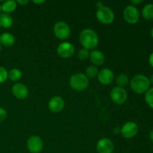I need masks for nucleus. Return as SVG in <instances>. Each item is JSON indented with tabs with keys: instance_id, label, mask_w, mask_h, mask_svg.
<instances>
[{
	"instance_id": "nucleus-1",
	"label": "nucleus",
	"mask_w": 153,
	"mask_h": 153,
	"mask_svg": "<svg viewBox=\"0 0 153 153\" xmlns=\"http://www.w3.org/2000/svg\"><path fill=\"white\" fill-rule=\"evenodd\" d=\"M79 41L83 48L88 50H93L99 43V37L96 31L91 28H85L79 34Z\"/></svg>"
},
{
	"instance_id": "nucleus-2",
	"label": "nucleus",
	"mask_w": 153,
	"mask_h": 153,
	"mask_svg": "<svg viewBox=\"0 0 153 153\" xmlns=\"http://www.w3.org/2000/svg\"><path fill=\"white\" fill-rule=\"evenodd\" d=\"M149 79L144 75H136L130 80V87L137 94H145L150 88Z\"/></svg>"
},
{
	"instance_id": "nucleus-3",
	"label": "nucleus",
	"mask_w": 153,
	"mask_h": 153,
	"mask_svg": "<svg viewBox=\"0 0 153 153\" xmlns=\"http://www.w3.org/2000/svg\"><path fill=\"white\" fill-rule=\"evenodd\" d=\"M70 86L77 91H83L87 89L89 85V79L82 73H76L70 77Z\"/></svg>"
},
{
	"instance_id": "nucleus-4",
	"label": "nucleus",
	"mask_w": 153,
	"mask_h": 153,
	"mask_svg": "<svg viewBox=\"0 0 153 153\" xmlns=\"http://www.w3.org/2000/svg\"><path fill=\"white\" fill-rule=\"evenodd\" d=\"M96 16L99 22L105 25L112 23L114 19V13L112 11L111 9L104 5L97 8Z\"/></svg>"
},
{
	"instance_id": "nucleus-5",
	"label": "nucleus",
	"mask_w": 153,
	"mask_h": 153,
	"mask_svg": "<svg viewBox=\"0 0 153 153\" xmlns=\"http://www.w3.org/2000/svg\"><path fill=\"white\" fill-rule=\"evenodd\" d=\"M53 31L55 37L60 40H65L70 35V27L68 24L63 21L57 22L54 25Z\"/></svg>"
},
{
	"instance_id": "nucleus-6",
	"label": "nucleus",
	"mask_w": 153,
	"mask_h": 153,
	"mask_svg": "<svg viewBox=\"0 0 153 153\" xmlns=\"http://www.w3.org/2000/svg\"><path fill=\"white\" fill-rule=\"evenodd\" d=\"M123 18L128 23L135 24L138 22L140 13L136 6L128 4L123 10Z\"/></svg>"
},
{
	"instance_id": "nucleus-7",
	"label": "nucleus",
	"mask_w": 153,
	"mask_h": 153,
	"mask_svg": "<svg viewBox=\"0 0 153 153\" xmlns=\"http://www.w3.org/2000/svg\"><path fill=\"white\" fill-rule=\"evenodd\" d=\"M110 97L114 103L117 105H122L126 102L128 94H127L126 91L123 88L117 86L111 91Z\"/></svg>"
},
{
	"instance_id": "nucleus-8",
	"label": "nucleus",
	"mask_w": 153,
	"mask_h": 153,
	"mask_svg": "<svg viewBox=\"0 0 153 153\" xmlns=\"http://www.w3.org/2000/svg\"><path fill=\"white\" fill-rule=\"evenodd\" d=\"M27 149L31 153H39L43 148V140L37 135H32L27 140Z\"/></svg>"
},
{
	"instance_id": "nucleus-9",
	"label": "nucleus",
	"mask_w": 153,
	"mask_h": 153,
	"mask_svg": "<svg viewBox=\"0 0 153 153\" xmlns=\"http://www.w3.org/2000/svg\"><path fill=\"white\" fill-rule=\"evenodd\" d=\"M138 132V126L134 122H127L120 128V133L125 138L130 139L134 137Z\"/></svg>"
},
{
	"instance_id": "nucleus-10",
	"label": "nucleus",
	"mask_w": 153,
	"mask_h": 153,
	"mask_svg": "<svg viewBox=\"0 0 153 153\" xmlns=\"http://www.w3.org/2000/svg\"><path fill=\"white\" fill-rule=\"evenodd\" d=\"M57 53L60 57L68 58L71 57L75 52V47L73 44L69 42H63L57 47Z\"/></svg>"
},
{
	"instance_id": "nucleus-11",
	"label": "nucleus",
	"mask_w": 153,
	"mask_h": 153,
	"mask_svg": "<svg viewBox=\"0 0 153 153\" xmlns=\"http://www.w3.org/2000/svg\"><path fill=\"white\" fill-rule=\"evenodd\" d=\"M114 149L113 141L108 137H103L98 140L97 150L99 153H112Z\"/></svg>"
},
{
	"instance_id": "nucleus-12",
	"label": "nucleus",
	"mask_w": 153,
	"mask_h": 153,
	"mask_svg": "<svg viewBox=\"0 0 153 153\" xmlns=\"http://www.w3.org/2000/svg\"><path fill=\"white\" fill-rule=\"evenodd\" d=\"M114 75L113 71L108 68L102 69L100 71H99L97 79L100 82V84L103 85H108L113 82Z\"/></svg>"
},
{
	"instance_id": "nucleus-13",
	"label": "nucleus",
	"mask_w": 153,
	"mask_h": 153,
	"mask_svg": "<svg viewBox=\"0 0 153 153\" xmlns=\"http://www.w3.org/2000/svg\"><path fill=\"white\" fill-rule=\"evenodd\" d=\"M49 111L53 113H58L61 111L64 108V100L59 96H55L50 99L48 103Z\"/></svg>"
},
{
	"instance_id": "nucleus-14",
	"label": "nucleus",
	"mask_w": 153,
	"mask_h": 153,
	"mask_svg": "<svg viewBox=\"0 0 153 153\" xmlns=\"http://www.w3.org/2000/svg\"><path fill=\"white\" fill-rule=\"evenodd\" d=\"M12 94L19 100H24L28 96V89L24 84L16 83L12 87Z\"/></svg>"
},
{
	"instance_id": "nucleus-15",
	"label": "nucleus",
	"mask_w": 153,
	"mask_h": 153,
	"mask_svg": "<svg viewBox=\"0 0 153 153\" xmlns=\"http://www.w3.org/2000/svg\"><path fill=\"white\" fill-rule=\"evenodd\" d=\"M89 58L91 59V62L93 63V64L96 67L102 65L105 62L104 54L100 50H96V49L93 50L90 53Z\"/></svg>"
},
{
	"instance_id": "nucleus-16",
	"label": "nucleus",
	"mask_w": 153,
	"mask_h": 153,
	"mask_svg": "<svg viewBox=\"0 0 153 153\" xmlns=\"http://www.w3.org/2000/svg\"><path fill=\"white\" fill-rule=\"evenodd\" d=\"M15 43V37L12 34L4 32L0 35V43L6 47L12 46Z\"/></svg>"
},
{
	"instance_id": "nucleus-17",
	"label": "nucleus",
	"mask_w": 153,
	"mask_h": 153,
	"mask_svg": "<svg viewBox=\"0 0 153 153\" xmlns=\"http://www.w3.org/2000/svg\"><path fill=\"white\" fill-rule=\"evenodd\" d=\"M17 7L16 1L13 0H7V1H4L2 4H1V8L4 13H9L11 12L14 11Z\"/></svg>"
},
{
	"instance_id": "nucleus-18",
	"label": "nucleus",
	"mask_w": 153,
	"mask_h": 153,
	"mask_svg": "<svg viewBox=\"0 0 153 153\" xmlns=\"http://www.w3.org/2000/svg\"><path fill=\"white\" fill-rule=\"evenodd\" d=\"M13 20L8 13H3L0 14V24L4 28H8L13 25Z\"/></svg>"
},
{
	"instance_id": "nucleus-19",
	"label": "nucleus",
	"mask_w": 153,
	"mask_h": 153,
	"mask_svg": "<svg viewBox=\"0 0 153 153\" xmlns=\"http://www.w3.org/2000/svg\"><path fill=\"white\" fill-rule=\"evenodd\" d=\"M142 16L145 19H153V4L152 3H149L143 6L142 8Z\"/></svg>"
},
{
	"instance_id": "nucleus-20",
	"label": "nucleus",
	"mask_w": 153,
	"mask_h": 153,
	"mask_svg": "<svg viewBox=\"0 0 153 153\" xmlns=\"http://www.w3.org/2000/svg\"><path fill=\"white\" fill-rule=\"evenodd\" d=\"M22 77V72L19 69L13 68L8 72L7 79H10L12 82H17Z\"/></svg>"
},
{
	"instance_id": "nucleus-21",
	"label": "nucleus",
	"mask_w": 153,
	"mask_h": 153,
	"mask_svg": "<svg viewBox=\"0 0 153 153\" xmlns=\"http://www.w3.org/2000/svg\"><path fill=\"white\" fill-rule=\"evenodd\" d=\"M128 82H129V79H128V76L127 75L122 73V74H120L117 76L116 84L118 87L123 88L128 85Z\"/></svg>"
},
{
	"instance_id": "nucleus-22",
	"label": "nucleus",
	"mask_w": 153,
	"mask_h": 153,
	"mask_svg": "<svg viewBox=\"0 0 153 153\" xmlns=\"http://www.w3.org/2000/svg\"><path fill=\"white\" fill-rule=\"evenodd\" d=\"M99 73V70L97 68V67L94 65H91L88 66L86 68V70H85V76L89 79H93V78L96 77V76H98Z\"/></svg>"
},
{
	"instance_id": "nucleus-23",
	"label": "nucleus",
	"mask_w": 153,
	"mask_h": 153,
	"mask_svg": "<svg viewBox=\"0 0 153 153\" xmlns=\"http://www.w3.org/2000/svg\"><path fill=\"white\" fill-rule=\"evenodd\" d=\"M144 99L146 104L153 109V87L149 88V89L145 93Z\"/></svg>"
},
{
	"instance_id": "nucleus-24",
	"label": "nucleus",
	"mask_w": 153,
	"mask_h": 153,
	"mask_svg": "<svg viewBox=\"0 0 153 153\" xmlns=\"http://www.w3.org/2000/svg\"><path fill=\"white\" fill-rule=\"evenodd\" d=\"M77 56L79 58V59L81 60V61H85L90 56L89 51L88 49H85V48H82V49L79 50V52L77 53Z\"/></svg>"
},
{
	"instance_id": "nucleus-25",
	"label": "nucleus",
	"mask_w": 153,
	"mask_h": 153,
	"mask_svg": "<svg viewBox=\"0 0 153 153\" xmlns=\"http://www.w3.org/2000/svg\"><path fill=\"white\" fill-rule=\"evenodd\" d=\"M7 74L8 72L7 71L4 67L0 66V83H3L7 79Z\"/></svg>"
},
{
	"instance_id": "nucleus-26",
	"label": "nucleus",
	"mask_w": 153,
	"mask_h": 153,
	"mask_svg": "<svg viewBox=\"0 0 153 153\" xmlns=\"http://www.w3.org/2000/svg\"><path fill=\"white\" fill-rule=\"evenodd\" d=\"M7 114L5 109L0 107V123L4 122L6 120V118H7Z\"/></svg>"
},
{
	"instance_id": "nucleus-27",
	"label": "nucleus",
	"mask_w": 153,
	"mask_h": 153,
	"mask_svg": "<svg viewBox=\"0 0 153 153\" xmlns=\"http://www.w3.org/2000/svg\"><path fill=\"white\" fill-rule=\"evenodd\" d=\"M142 2H143V0H131V4H132V5L134 6H136L137 5V4H141Z\"/></svg>"
},
{
	"instance_id": "nucleus-28",
	"label": "nucleus",
	"mask_w": 153,
	"mask_h": 153,
	"mask_svg": "<svg viewBox=\"0 0 153 153\" xmlns=\"http://www.w3.org/2000/svg\"><path fill=\"white\" fill-rule=\"evenodd\" d=\"M148 61H149V65H150L152 67H153V52H152V53L149 55V60H148Z\"/></svg>"
},
{
	"instance_id": "nucleus-29",
	"label": "nucleus",
	"mask_w": 153,
	"mask_h": 153,
	"mask_svg": "<svg viewBox=\"0 0 153 153\" xmlns=\"http://www.w3.org/2000/svg\"><path fill=\"white\" fill-rule=\"evenodd\" d=\"M16 4H22V5H25V4H28V0H17V1H16Z\"/></svg>"
},
{
	"instance_id": "nucleus-30",
	"label": "nucleus",
	"mask_w": 153,
	"mask_h": 153,
	"mask_svg": "<svg viewBox=\"0 0 153 153\" xmlns=\"http://www.w3.org/2000/svg\"><path fill=\"white\" fill-rule=\"evenodd\" d=\"M32 2L34 3V4H43V3L46 2V1H44V0H39V1L34 0V1H32Z\"/></svg>"
},
{
	"instance_id": "nucleus-31",
	"label": "nucleus",
	"mask_w": 153,
	"mask_h": 153,
	"mask_svg": "<svg viewBox=\"0 0 153 153\" xmlns=\"http://www.w3.org/2000/svg\"><path fill=\"white\" fill-rule=\"evenodd\" d=\"M149 139H150L152 141H153V129L151 130L150 131H149Z\"/></svg>"
},
{
	"instance_id": "nucleus-32",
	"label": "nucleus",
	"mask_w": 153,
	"mask_h": 153,
	"mask_svg": "<svg viewBox=\"0 0 153 153\" xmlns=\"http://www.w3.org/2000/svg\"><path fill=\"white\" fill-rule=\"evenodd\" d=\"M114 134H118V133H120V129L119 128H115L114 129Z\"/></svg>"
},
{
	"instance_id": "nucleus-33",
	"label": "nucleus",
	"mask_w": 153,
	"mask_h": 153,
	"mask_svg": "<svg viewBox=\"0 0 153 153\" xmlns=\"http://www.w3.org/2000/svg\"><path fill=\"white\" fill-rule=\"evenodd\" d=\"M149 82H150V84H152V85H153V74L151 76L150 79H149Z\"/></svg>"
},
{
	"instance_id": "nucleus-34",
	"label": "nucleus",
	"mask_w": 153,
	"mask_h": 153,
	"mask_svg": "<svg viewBox=\"0 0 153 153\" xmlns=\"http://www.w3.org/2000/svg\"><path fill=\"white\" fill-rule=\"evenodd\" d=\"M150 34H151V37H152L153 38V27H152V29H151V31H150Z\"/></svg>"
},
{
	"instance_id": "nucleus-35",
	"label": "nucleus",
	"mask_w": 153,
	"mask_h": 153,
	"mask_svg": "<svg viewBox=\"0 0 153 153\" xmlns=\"http://www.w3.org/2000/svg\"><path fill=\"white\" fill-rule=\"evenodd\" d=\"M1 43H0V52H1Z\"/></svg>"
},
{
	"instance_id": "nucleus-36",
	"label": "nucleus",
	"mask_w": 153,
	"mask_h": 153,
	"mask_svg": "<svg viewBox=\"0 0 153 153\" xmlns=\"http://www.w3.org/2000/svg\"><path fill=\"white\" fill-rule=\"evenodd\" d=\"M1 4H0V12H1Z\"/></svg>"
},
{
	"instance_id": "nucleus-37",
	"label": "nucleus",
	"mask_w": 153,
	"mask_h": 153,
	"mask_svg": "<svg viewBox=\"0 0 153 153\" xmlns=\"http://www.w3.org/2000/svg\"><path fill=\"white\" fill-rule=\"evenodd\" d=\"M1 24H0V28H1Z\"/></svg>"
}]
</instances>
